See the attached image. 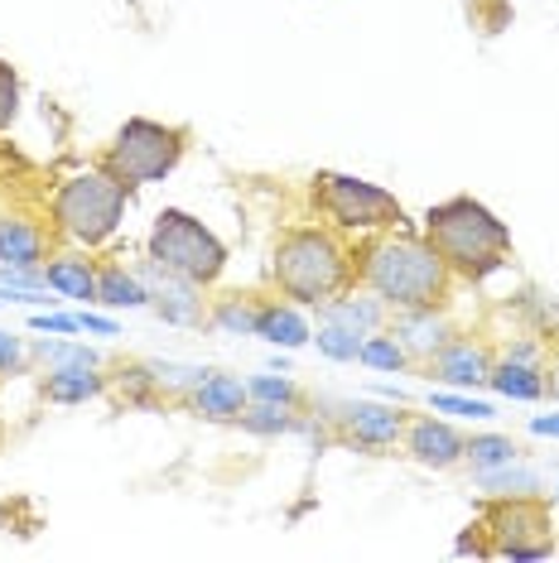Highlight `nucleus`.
Segmentation results:
<instances>
[{
	"label": "nucleus",
	"mask_w": 559,
	"mask_h": 563,
	"mask_svg": "<svg viewBox=\"0 0 559 563\" xmlns=\"http://www.w3.org/2000/svg\"><path fill=\"white\" fill-rule=\"evenodd\" d=\"M319 198L324 208L333 212V222L342 227H391L401 222V202L376 184H362V178L348 174H324L319 178Z\"/></svg>",
	"instance_id": "obj_7"
},
{
	"label": "nucleus",
	"mask_w": 559,
	"mask_h": 563,
	"mask_svg": "<svg viewBox=\"0 0 559 563\" xmlns=\"http://www.w3.org/2000/svg\"><path fill=\"white\" fill-rule=\"evenodd\" d=\"M218 323L232 328V332H246V328H256V318H251L246 309H237V303H227V309L218 313Z\"/></svg>",
	"instance_id": "obj_32"
},
{
	"label": "nucleus",
	"mask_w": 559,
	"mask_h": 563,
	"mask_svg": "<svg viewBox=\"0 0 559 563\" xmlns=\"http://www.w3.org/2000/svg\"><path fill=\"white\" fill-rule=\"evenodd\" d=\"M497 549L512 559H545L550 554V516H545L540 501H512L502 506L497 516Z\"/></svg>",
	"instance_id": "obj_8"
},
{
	"label": "nucleus",
	"mask_w": 559,
	"mask_h": 563,
	"mask_svg": "<svg viewBox=\"0 0 559 563\" xmlns=\"http://www.w3.org/2000/svg\"><path fill=\"white\" fill-rule=\"evenodd\" d=\"M150 255L164 275L188 279V285H212L227 265L222 241L208 232L202 222H194L188 212H160L155 232H150Z\"/></svg>",
	"instance_id": "obj_3"
},
{
	"label": "nucleus",
	"mask_w": 559,
	"mask_h": 563,
	"mask_svg": "<svg viewBox=\"0 0 559 563\" xmlns=\"http://www.w3.org/2000/svg\"><path fill=\"white\" fill-rule=\"evenodd\" d=\"M487 380H492V386H497L502 395H512V400H536V395L545 390L540 376H536V371H530L526 362H506V366L492 371Z\"/></svg>",
	"instance_id": "obj_18"
},
{
	"label": "nucleus",
	"mask_w": 559,
	"mask_h": 563,
	"mask_svg": "<svg viewBox=\"0 0 559 563\" xmlns=\"http://www.w3.org/2000/svg\"><path fill=\"white\" fill-rule=\"evenodd\" d=\"M184 155V135L169 131V125H155V121H125L117 145H111V159L107 169L117 184L135 188V184H155L179 164Z\"/></svg>",
	"instance_id": "obj_6"
},
{
	"label": "nucleus",
	"mask_w": 559,
	"mask_h": 563,
	"mask_svg": "<svg viewBox=\"0 0 559 563\" xmlns=\"http://www.w3.org/2000/svg\"><path fill=\"white\" fill-rule=\"evenodd\" d=\"M530 429H536V433H555V439H559V415H536V419H530Z\"/></svg>",
	"instance_id": "obj_34"
},
{
	"label": "nucleus",
	"mask_w": 559,
	"mask_h": 563,
	"mask_svg": "<svg viewBox=\"0 0 559 563\" xmlns=\"http://www.w3.org/2000/svg\"><path fill=\"white\" fill-rule=\"evenodd\" d=\"M328 323H338V328H348V332H362L376 323V303H328Z\"/></svg>",
	"instance_id": "obj_22"
},
{
	"label": "nucleus",
	"mask_w": 559,
	"mask_h": 563,
	"mask_svg": "<svg viewBox=\"0 0 559 563\" xmlns=\"http://www.w3.org/2000/svg\"><path fill=\"white\" fill-rule=\"evenodd\" d=\"M352 429H358V439H366V443H391L401 433V415L396 409H381V405H358L352 409Z\"/></svg>",
	"instance_id": "obj_15"
},
{
	"label": "nucleus",
	"mask_w": 559,
	"mask_h": 563,
	"mask_svg": "<svg viewBox=\"0 0 559 563\" xmlns=\"http://www.w3.org/2000/svg\"><path fill=\"white\" fill-rule=\"evenodd\" d=\"M15 107H20V82L10 73V63H0V131L15 121Z\"/></svg>",
	"instance_id": "obj_25"
},
{
	"label": "nucleus",
	"mask_w": 559,
	"mask_h": 563,
	"mask_svg": "<svg viewBox=\"0 0 559 563\" xmlns=\"http://www.w3.org/2000/svg\"><path fill=\"white\" fill-rule=\"evenodd\" d=\"M482 486H520V492H536V477L530 472H492V467H482Z\"/></svg>",
	"instance_id": "obj_30"
},
{
	"label": "nucleus",
	"mask_w": 559,
	"mask_h": 563,
	"mask_svg": "<svg viewBox=\"0 0 559 563\" xmlns=\"http://www.w3.org/2000/svg\"><path fill=\"white\" fill-rule=\"evenodd\" d=\"M362 362L376 371H396L405 362V347L396 338H372V342H362Z\"/></svg>",
	"instance_id": "obj_24"
},
{
	"label": "nucleus",
	"mask_w": 559,
	"mask_h": 563,
	"mask_svg": "<svg viewBox=\"0 0 559 563\" xmlns=\"http://www.w3.org/2000/svg\"><path fill=\"white\" fill-rule=\"evenodd\" d=\"M429 246L439 251L443 265H453L468 279H487L502 271L506 251H512V232L473 198H449L429 208Z\"/></svg>",
	"instance_id": "obj_1"
},
{
	"label": "nucleus",
	"mask_w": 559,
	"mask_h": 563,
	"mask_svg": "<svg viewBox=\"0 0 559 563\" xmlns=\"http://www.w3.org/2000/svg\"><path fill=\"white\" fill-rule=\"evenodd\" d=\"M97 299L111 303V309H140L150 294L140 289V279H131L125 271H107V275L97 279Z\"/></svg>",
	"instance_id": "obj_17"
},
{
	"label": "nucleus",
	"mask_w": 559,
	"mask_h": 563,
	"mask_svg": "<svg viewBox=\"0 0 559 563\" xmlns=\"http://www.w3.org/2000/svg\"><path fill=\"white\" fill-rule=\"evenodd\" d=\"M550 390H555V395H559V366H555V371H550Z\"/></svg>",
	"instance_id": "obj_36"
},
{
	"label": "nucleus",
	"mask_w": 559,
	"mask_h": 563,
	"mask_svg": "<svg viewBox=\"0 0 559 563\" xmlns=\"http://www.w3.org/2000/svg\"><path fill=\"white\" fill-rule=\"evenodd\" d=\"M463 453H473L478 467H506L516 457V443L512 439H473Z\"/></svg>",
	"instance_id": "obj_23"
},
{
	"label": "nucleus",
	"mask_w": 559,
	"mask_h": 563,
	"mask_svg": "<svg viewBox=\"0 0 559 563\" xmlns=\"http://www.w3.org/2000/svg\"><path fill=\"white\" fill-rule=\"evenodd\" d=\"M125 212V184L117 178H101V174H78L58 188L54 198V217L58 227L83 246H101L111 232L121 227Z\"/></svg>",
	"instance_id": "obj_5"
},
{
	"label": "nucleus",
	"mask_w": 559,
	"mask_h": 563,
	"mask_svg": "<svg viewBox=\"0 0 559 563\" xmlns=\"http://www.w3.org/2000/svg\"><path fill=\"white\" fill-rule=\"evenodd\" d=\"M251 395L265 405H289L295 400V386H289V380H275V376H261V380H251Z\"/></svg>",
	"instance_id": "obj_27"
},
{
	"label": "nucleus",
	"mask_w": 559,
	"mask_h": 563,
	"mask_svg": "<svg viewBox=\"0 0 559 563\" xmlns=\"http://www.w3.org/2000/svg\"><path fill=\"white\" fill-rule=\"evenodd\" d=\"M246 424H251V429H261V433H280V429H289V419L280 415L275 405H261L256 415H246Z\"/></svg>",
	"instance_id": "obj_29"
},
{
	"label": "nucleus",
	"mask_w": 559,
	"mask_h": 563,
	"mask_svg": "<svg viewBox=\"0 0 559 563\" xmlns=\"http://www.w3.org/2000/svg\"><path fill=\"white\" fill-rule=\"evenodd\" d=\"M435 409H443V415H463V419H487L492 415V405L459 400V395H435Z\"/></svg>",
	"instance_id": "obj_28"
},
{
	"label": "nucleus",
	"mask_w": 559,
	"mask_h": 563,
	"mask_svg": "<svg viewBox=\"0 0 559 563\" xmlns=\"http://www.w3.org/2000/svg\"><path fill=\"white\" fill-rule=\"evenodd\" d=\"M34 261H40V232L24 222H0V265H10V271H34Z\"/></svg>",
	"instance_id": "obj_12"
},
{
	"label": "nucleus",
	"mask_w": 559,
	"mask_h": 563,
	"mask_svg": "<svg viewBox=\"0 0 559 563\" xmlns=\"http://www.w3.org/2000/svg\"><path fill=\"white\" fill-rule=\"evenodd\" d=\"M20 366V342L10 332H0V371H15Z\"/></svg>",
	"instance_id": "obj_33"
},
{
	"label": "nucleus",
	"mask_w": 559,
	"mask_h": 563,
	"mask_svg": "<svg viewBox=\"0 0 559 563\" xmlns=\"http://www.w3.org/2000/svg\"><path fill=\"white\" fill-rule=\"evenodd\" d=\"M410 453L419 457V463H429V467H449V463H459L463 457V439L449 424L425 419V424L410 429Z\"/></svg>",
	"instance_id": "obj_9"
},
{
	"label": "nucleus",
	"mask_w": 559,
	"mask_h": 563,
	"mask_svg": "<svg viewBox=\"0 0 559 563\" xmlns=\"http://www.w3.org/2000/svg\"><path fill=\"white\" fill-rule=\"evenodd\" d=\"M40 356H44V362H58V366H97L92 347H58V342H44Z\"/></svg>",
	"instance_id": "obj_26"
},
{
	"label": "nucleus",
	"mask_w": 559,
	"mask_h": 563,
	"mask_svg": "<svg viewBox=\"0 0 559 563\" xmlns=\"http://www.w3.org/2000/svg\"><path fill=\"white\" fill-rule=\"evenodd\" d=\"M348 275V255L324 232H289L275 251V279L304 303H328Z\"/></svg>",
	"instance_id": "obj_4"
},
{
	"label": "nucleus",
	"mask_w": 559,
	"mask_h": 563,
	"mask_svg": "<svg viewBox=\"0 0 559 563\" xmlns=\"http://www.w3.org/2000/svg\"><path fill=\"white\" fill-rule=\"evenodd\" d=\"M34 328H40V332H78L83 318H68V313H34Z\"/></svg>",
	"instance_id": "obj_31"
},
{
	"label": "nucleus",
	"mask_w": 559,
	"mask_h": 563,
	"mask_svg": "<svg viewBox=\"0 0 559 563\" xmlns=\"http://www.w3.org/2000/svg\"><path fill=\"white\" fill-rule=\"evenodd\" d=\"M83 328H92V332H101V338H111V332H117V328H111V323H107V318H92V313H83Z\"/></svg>",
	"instance_id": "obj_35"
},
{
	"label": "nucleus",
	"mask_w": 559,
	"mask_h": 563,
	"mask_svg": "<svg viewBox=\"0 0 559 563\" xmlns=\"http://www.w3.org/2000/svg\"><path fill=\"white\" fill-rule=\"evenodd\" d=\"M92 366H58L54 376H48V400L58 405H78V400H92V395L101 390L97 376H87Z\"/></svg>",
	"instance_id": "obj_13"
},
{
	"label": "nucleus",
	"mask_w": 559,
	"mask_h": 563,
	"mask_svg": "<svg viewBox=\"0 0 559 563\" xmlns=\"http://www.w3.org/2000/svg\"><path fill=\"white\" fill-rule=\"evenodd\" d=\"M194 405L202 409V415H212V419H232V415H241V405H246V386L232 380V376H208L198 386Z\"/></svg>",
	"instance_id": "obj_11"
},
{
	"label": "nucleus",
	"mask_w": 559,
	"mask_h": 563,
	"mask_svg": "<svg viewBox=\"0 0 559 563\" xmlns=\"http://www.w3.org/2000/svg\"><path fill=\"white\" fill-rule=\"evenodd\" d=\"M439 376L449 380V386H478V380H487V352L473 347V342H453V347L439 352Z\"/></svg>",
	"instance_id": "obj_10"
},
{
	"label": "nucleus",
	"mask_w": 559,
	"mask_h": 563,
	"mask_svg": "<svg viewBox=\"0 0 559 563\" xmlns=\"http://www.w3.org/2000/svg\"><path fill=\"white\" fill-rule=\"evenodd\" d=\"M256 332L265 342H275V347H299L304 338H309V328L299 323V313H289V309H265L256 313Z\"/></svg>",
	"instance_id": "obj_16"
},
{
	"label": "nucleus",
	"mask_w": 559,
	"mask_h": 563,
	"mask_svg": "<svg viewBox=\"0 0 559 563\" xmlns=\"http://www.w3.org/2000/svg\"><path fill=\"white\" fill-rule=\"evenodd\" d=\"M401 338L410 342L415 352H439L443 347V323H435V318L419 309V318H410V323L401 328Z\"/></svg>",
	"instance_id": "obj_20"
},
{
	"label": "nucleus",
	"mask_w": 559,
	"mask_h": 563,
	"mask_svg": "<svg viewBox=\"0 0 559 563\" xmlns=\"http://www.w3.org/2000/svg\"><path fill=\"white\" fill-rule=\"evenodd\" d=\"M366 285H372L386 303H401V309H435V299L449 285V265L439 261L435 246L415 236H391V241H376L366 251V265H362Z\"/></svg>",
	"instance_id": "obj_2"
},
{
	"label": "nucleus",
	"mask_w": 559,
	"mask_h": 563,
	"mask_svg": "<svg viewBox=\"0 0 559 563\" xmlns=\"http://www.w3.org/2000/svg\"><path fill=\"white\" fill-rule=\"evenodd\" d=\"M160 313L169 318V323H194L198 303L188 299V279H179V285H160Z\"/></svg>",
	"instance_id": "obj_19"
},
{
	"label": "nucleus",
	"mask_w": 559,
	"mask_h": 563,
	"mask_svg": "<svg viewBox=\"0 0 559 563\" xmlns=\"http://www.w3.org/2000/svg\"><path fill=\"white\" fill-rule=\"evenodd\" d=\"M319 347L333 356V362H358V356H362L358 332H348V328H338V323H328V328L319 332Z\"/></svg>",
	"instance_id": "obj_21"
},
{
	"label": "nucleus",
	"mask_w": 559,
	"mask_h": 563,
	"mask_svg": "<svg viewBox=\"0 0 559 563\" xmlns=\"http://www.w3.org/2000/svg\"><path fill=\"white\" fill-rule=\"evenodd\" d=\"M44 275H48V285L63 289L68 299H97V275L87 271V261H54Z\"/></svg>",
	"instance_id": "obj_14"
}]
</instances>
